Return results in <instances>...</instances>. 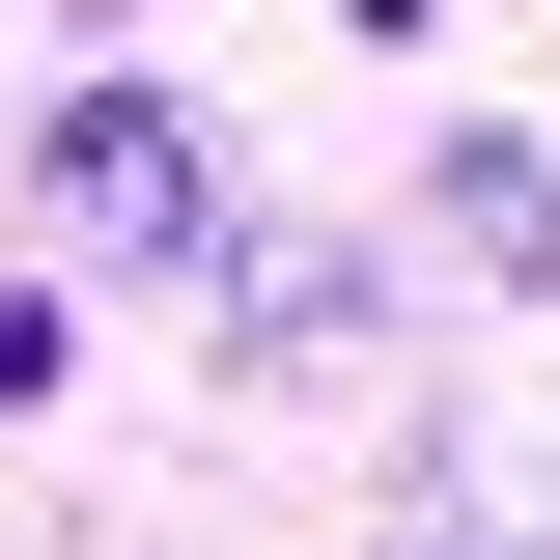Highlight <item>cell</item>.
Returning <instances> with one entry per match:
<instances>
[{"label":"cell","instance_id":"obj_5","mask_svg":"<svg viewBox=\"0 0 560 560\" xmlns=\"http://www.w3.org/2000/svg\"><path fill=\"white\" fill-rule=\"evenodd\" d=\"M28 393H57V308H28V280H0V420H28Z\"/></svg>","mask_w":560,"mask_h":560},{"label":"cell","instance_id":"obj_3","mask_svg":"<svg viewBox=\"0 0 560 560\" xmlns=\"http://www.w3.org/2000/svg\"><path fill=\"white\" fill-rule=\"evenodd\" d=\"M420 224H448V253H477V280H560V140H420Z\"/></svg>","mask_w":560,"mask_h":560},{"label":"cell","instance_id":"obj_4","mask_svg":"<svg viewBox=\"0 0 560 560\" xmlns=\"http://www.w3.org/2000/svg\"><path fill=\"white\" fill-rule=\"evenodd\" d=\"M364 560H560V533H533L504 477H393V533H364Z\"/></svg>","mask_w":560,"mask_h":560},{"label":"cell","instance_id":"obj_2","mask_svg":"<svg viewBox=\"0 0 560 560\" xmlns=\"http://www.w3.org/2000/svg\"><path fill=\"white\" fill-rule=\"evenodd\" d=\"M224 364H308V337H364V224H224Z\"/></svg>","mask_w":560,"mask_h":560},{"label":"cell","instance_id":"obj_1","mask_svg":"<svg viewBox=\"0 0 560 560\" xmlns=\"http://www.w3.org/2000/svg\"><path fill=\"white\" fill-rule=\"evenodd\" d=\"M28 197H57L113 280H197V253H224V168H197L168 84H57V113H28Z\"/></svg>","mask_w":560,"mask_h":560}]
</instances>
